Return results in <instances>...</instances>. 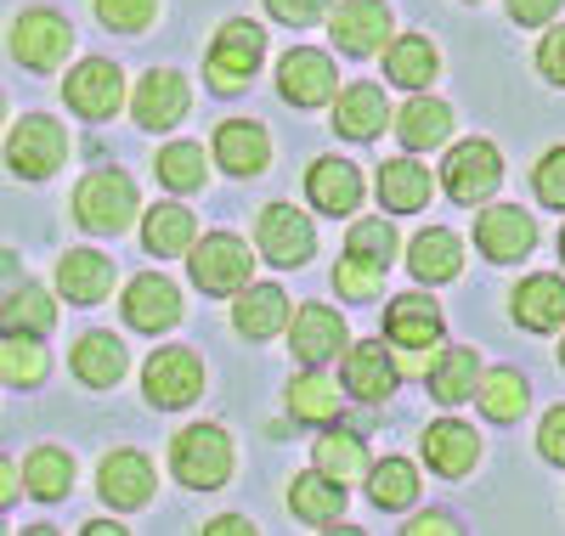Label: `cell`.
<instances>
[{"instance_id": "1", "label": "cell", "mask_w": 565, "mask_h": 536, "mask_svg": "<svg viewBox=\"0 0 565 536\" xmlns=\"http://www.w3.org/2000/svg\"><path fill=\"white\" fill-rule=\"evenodd\" d=\"M260 52H266V34H260L249 18H232V23H221V34H215V45H210L204 79H210L221 96L244 90V85L255 79V68H260Z\"/></svg>"}, {"instance_id": "2", "label": "cell", "mask_w": 565, "mask_h": 536, "mask_svg": "<svg viewBox=\"0 0 565 536\" xmlns=\"http://www.w3.org/2000/svg\"><path fill=\"white\" fill-rule=\"evenodd\" d=\"M170 458H175V480L193 485V492H215V485L232 474V441H226V429H215V424L181 429Z\"/></svg>"}, {"instance_id": "3", "label": "cell", "mask_w": 565, "mask_h": 536, "mask_svg": "<svg viewBox=\"0 0 565 536\" xmlns=\"http://www.w3.org/2000/svg\"><path fill=\"white\" fill-rule=\"evenodd\" d=\"M7 159H12V170H18L23 181H45V175H57V170H63V159H68V136H63L57 119L29 114V119H18L12 136H7Z\"/></svg>"}, {"instance_id": "4", "label": "cell", "mask_w": 565, "mask_h": 536, "mask_svg": "<svg viewBox=\"0 0 565 536\" xmlns=\"http://www.w3.org/2000/svg\"><path fill=\"white\" fill-rule=\"evenodd\" d=\"M74 215H79L85 232H125L130 215H136V186H130V175H119V170L85 175L79 192H74Z\"/></svg>"}, {"instance_id": "5", "label": "cell", "mask_w": 565, "mask_h": 536, "mask_svg": "<svg viewBox=\"0 0 565 536\" xmlns=\"http://www.w3.org/2000/svg\"><path fill=\"white\" fill-rule=\"evenodd\" d=\"M255 260H249V243L232 237V232H210L204 243H193V282L204 294H244Z\"/></svg>"}, {"instance_id": "6", "label": "cell", "mask_w": 565, "mask_h": 536, "mask_svg": "<svg viewBox=\"0 0 565 536\" xmlns=\"http://www.w3.org/2000/svg\"><path fill=\"white\" fill-rule=\"evenodd\" d=\"M141 389H148L153 407H193L204 389V362L193 351H153L148 373H141Z\"/></svg>"}, {"instance_id": "7", "label": "cell", "mask_w": 565, "mask_h": 536, "mask_svg": "<svg viewBox=\"0 0 565 536\" xmlns=\"http://www.w3.org/2000/svg\"><path fill=\"white\" fill-rule=\"evenodd\" d=\"M503 181V164H498V148L492 141H458L447 153V170H441V186L452 192L458 204H476V199H492Z\"/></svg>"}, {"instance_id": "8", "label": "cell", "mask_w": 565, "mask_h": 536, "mask_svg": "<svg viewBox=\"0 0 565 536\" xmlns=\"http://www.w3.org/2000/svg\"><path fill=\"white\" fill-rule=\"evenodd\" d=\"M255 232H260V255H266L271 266H282V271H289V266H306L311 249H317V232H311V221H306L295 204L260 210Z\"/></svg>"}, {"instance_id": "9", "label": "cell", "mask_w": 565, "mask_h": 536, "mask_svg": "<svg viewBox=\"0 0 565 536\" xmlns=\"http://www.w3.org/2000/svg\"><path fill=\"white\" fill-rule=\"evenodd\" d=\"M63 96H68V108L85 114V119H114L119 103H125V79H119V68L108 57H85L68 74V90Z\"/></svg>"}, {"instance_id": "10", "label": "cell", "mask_w": 565, "mask_h": 536, "mask_svg": "<svg viewBox=\"0 0 565 536\" xmlns=\"http://www.w3.org/2000/svg\"><path fill=\"white\" fill-rule=\"evenodd\" d=\"M328 29H334V45L345 57H373V52H385V40H391V7H380V0H345V7L328 18Z\"/></svg>"}, {"instance_id": "11", "label": "cell", "mask_w": 565, "mask_h": 536, "mask_svg": "<svg viewBox=\"0 0 565 536\" xmlns=\"http://www.w3.org/2000/svg\"><path fill=\"white\" fill-rule=\"evenodd\" d=\"M68 40H74V29L57 12H23L12 23V57L23 68H57L68 57Z\"/></svg>"}, {"instance_id": "12", "label": "cell", "mask_w": 565, "mask_h": 536, "mask_svg": "<svg viewBox=\"0 0 565 536\" xmlns=\"http://www.w3.org/2000/svg\"><path fill=\"white\" fill-rule=\"evenodd\" d=\"M334 57L328 52H311V45H300V52H289L282 57V68H277V90L289 96L295 108H317V103H328L334 96Z\"/></svg>"}, {"instance_id": "13", "label": "cell", "mask_w": 565, "mask_h": 536, "mask_svg": "<svg viewBox=\"0 0 565 536\" xmlns=\"http://www.w3.org/2000/svg\"><path fill=\"white\" fill-rule=\"evenodd\" d=\"M130 114H136L141 130H170V125H181V114H186V79L170 74V68L141 74V85H136V96H130Z\"/></svg>"}, {"instance_id": "14", "label": "cell", "mask_w": 565, "mask_h": 536, "mask_svg": "<svg viewBox=\"0 0 565 536\" xmlns=\"http://www.w3.org/2000/svg\"><path fill=\"white\" fill-rule=\"evenodd\" d=\"M476 243H481V255H487V260L509 266V260L532 255L537 226H532V215H526V210H509V204H498V210H487V215L476 221Z\"/></svg>"}, {"instance_id": "15", "label": "cell", "mask_w": 565, "mask_h": 536, "mask_svg": "<svg viewBox=\"0 0 565 536\" xmlns=\"http://www.w3.org/2000/svg\"><path fill=\"white\" fill-rule=\"evenodd\" d=\"M289 345H295V362L300 367H322L345 351V322L328 311V305H306L289 328Z\"/></svg>"}, {"instance_id": "16", "label": "cell", "mask_w": 565, "mask_h": 536, "mask_svg": "<svg viewBox=\"0 0 565 536\" xmlns=\"http://www.w3.org/2000/svg\"><path fill=\"white\" fill-rule=\"evenodd\" d=\"M125 322L141 328V333L175 328V322H181V294H175V282H164V277H136L130 294H125Z\"/></svg>"}, {"instance_id": "17", "label": "cell", "mask_w": 565, "mask_h": 536, "mask_svg": "<svg viewBox=\"0 0 565 536\" xmlns=\"http://www.w3.org/2000/svg\"><path fill=\"white\" fill-rule=\"evenodd\" d=\"M385 333L396 339L402 351H430L441 339V305L430 294H402L385 311Z\"/></svg>"}, {"instance_id": "18", "label": "cell", "mask_w": 565, "mask_h": 536, "mask_svg": "<svg viewBox=\"0 0 565 536\" xmlns=\"http://www.w3.org/2000/svg\"><path fill=\"white\" fill-rule=\"evenodd\" d=\"M306 192L322 215H351L362 204V175L351 159H317L311 175H306Z\"/></svg>"}, {"instance_id": "19", "label": "cell", "mask_w": 565, "mask_h": 536, "mask_svg": "<svg viewBox=\"0 0 565 536\" xmlns=\"http://www.w3.org/2000/svg\"><path fill=\"white\" fill-rule=\"evenodd\" d=\"M57 288H63L68 305H97V300H108V288H114L108 255H97V249H68L63 266H57Z\"/></svg>"}, {"instance_id": "20", "label": "cell", "mask_w": 565, "mask_h": 536, "mask_svg": "<svg viewBox=\"0 0 565 536\" xmlns=\"http://www.w3.org/2000/svg\"><path fill=\"white\" fill-rule=\"evenodd\" d=\"M424 458H430L436 474H463L481 458V435L469 424H458V418H441V424L424 429Z\"/></svg>"}, {"instance_id": "21", "label": "cell", "mask_w": 565, "mask_h": 536, "mask_svg": "<svg viewBox=\"0 0 565 536\" xmlns=\"http://www.w3.org/2000/svg\"><path fill=\"white\" fill-rule=\"evenodd\" d=\"M385 119H391V103H385L380 85H351V90H340L334 130H340L345 141H373V136L385 130Z\"/></svg>"}, {"instance_id": "22", "label": "cell", "mask_w": 565, "mask_h": 536, "mask_svg": "<svg viewBox=\"0 0 565 536\" xmlns=\"http://www.w3.org/2000/svg\"><path fill=\"white\" fill-rule=\"evenodd\" d=\"M97 485H103V503H114V508H141V503L153 497V463L141 458V452H114V458L103 463Z\"/></svg>"}, {"instance_id": "23", "label": "cell", "mask_w": 565, "mask_h": 536, "mask_svg": "<svg viewBox=\"0 0 565 536\" xmlns=\"http://www.w3.org/2000/svg\"><path fill=\"white\" fill-rule=\"evenodd\" d=\"M396 378H402V367L385 356L380 339H367V345H356L345 356V389H351L356 401H385L391 389H396Z\"/></svg>"}, {"instance_id": "24", "label": "cell", "mask_w": 565, "mask_h": 536, "mask_svg": "<svg viewBox=\"0 0 565 536\" xmlns=\"http://www.w3.org/2000/svg\"><path fill=\"white\" fill-rule=\"evenodd\" d=\"M215 159H221L226 175H255V170H266V159H271L266 130H260V125H244V119L221 125V130H215Z\"/></svg>"}, {"instance_id": "25", "label": "cell", "mask_w": 565, "mask_h": 536, "mask_svg": "<svg viewBox=\"0 0 565 536\" xmlns=\"http://www.w3.org/2000/svg\"><path fill=\"white\" fill-rule=\"evenodd\" d=\"M232 322H238L244 339H271L282 322H289V294H282L277 282H255V288H244V294H238Z\"/></svg>"}, {"instance_id": "26", "label": "cell", "mask_w": 565, "mask_h": 536, "mask_svg": "<svg viewBox=\"0 0 565 536\" xmlns=\"http://www.w3.org/2000/svg\"><path fill=\"white\" fill-rule=\"evenodd\" d=\"M373 192H380V204L391 215H413L430 204V170H418L413 159H391V164H380V186Z\"/></svg>"}, {"instance_id": "27", "label": "cell", "mask_w": 565, "mask_h": 536, "mask_svg": "<svg viewBox=\"0 0 565 536\" xmlns=\"http://www.w3.org/2000/svg\"><path fill=\"white\" fill-rule=\"evenodd\" d=\"M407 266H413L418 282H452L458 266H463V243L452 232H441V226L436 232H418L413 249H407Z\"/></svg>"}, {"instance_id": "28", "label": "cell", "mask_w": 565, "mask_h": 536, "mask_svg": "<svg viewBox=\"0 0 565 536\" xmlns=\"http://www.w3.org/2000/svg\"><path fill=\"white\" fill-rule=\"evenodd\" d=\"M514 317H521L532 333H548L565 322V282L559 277H526L514 288Z\"/></svg>"}, {"instance_id": "29", "label": "cell", "mask_w": 565, "mask_h": 536, "mask_svg": "<svg viewBox=\"0 0 565 536\" xmlns=\"http://www.w3.org/2000/svg\"><path fill=\"white\" fill-rule=\"evenodd\" d=\"M289 503H295V514L300 519H311V525H334L340 519V508H345V480H334V474H300L295 485H289Z\"/></svg>"}, {"instance_id": "30", "label": "cell", "mask_w": 565, "mask_h": 536, "mask_svg": "<svg viewBox=\"0 0 565 536\" xmlns=\"http://www.w3.org/2000/svg\"><path fill=\"white\" fill-rule=\"evenodd\" d=\"M74 373L90 384V389H108L125 378V345L114 333H85L74 345Z\"/></svg>"}, {"instance_id": "31", "label": "cell", "mask_w": 565, "mask_h": 536, "mask_svg": "<svg viewBox=\"0 0 565 536\" xmlns=\"http://www.w3.org/2000/svg\"><path fill=\"white\" fill-rule=\"evenodd\" d=\"M367 497L380 503L385 514H402L418 503V469L407 458H385V463H373L367 469Z\"/></svg>"}, {"instance_id": "32", "label": "cell", "mask_w": 565, "mask_h": 536, "mask_svg": "<svg viewBox=\"0 0 565 536\" xmlns=\"http://www.w3.org/2000/svg\"><path fill=\"white\" fill-rule=\"evenodd\" d=\"M396 130H402V148L430 153V148H441L447 130H452V108L447 103H430V96H418V103H407V114H402Z\"/></svg>"}, {"instance_id": "33", "label": "cell", "mask_w": 565, "mask_h": 536, "mask_svg": "<svg viewBox=\"0 0 565 536\" xmlns=\"http://www.w3.org/2000/svg\"><path fill=\"white\" fill-rule=\"evenodd\" d=\"M193 232H199V221L186 215L181 204H159L153 215H148V232H141V243H148V255H193Z\"/></svg>"}, {"instance_id": "34", "label": "cell", "mask_w": 565, "mask_h": 536, "mask_svg": "<svg viewBox=\"0 0 565 536\" xmlns=\"http://www.w3.org/2000/svg\"><path fill=\"white\" fill-rule=\"evenodd\" d=\"M289 407H295V418H311V424L340 418V384L328 378L322 367H306V373L289 384Z\"/></svg>"}, {"instance_id": "35", "label": "cell", "mask_w": 565, "mask_h": 536, "mask_svg": "<svg viewBox=\"0 0 565 536\" xmlns=\"http://www.w3.org/2000/svg\"><path fill=\"white\" fill-rule=\"evenodd\" d=\"M23 480H29V492H34L40 503H57L68 485H74V458L57 452V447H40V452H29Z\"/></svg>"}, {"instance_id": "36", "label": "cell", "mask_w": 565, "mask_h": 536, "mask_svg": "<svg viewBox=\"0 0 565 536\" xmlns=\"http://www.w3.org/2000/svg\"><path fill=\"white\" fill-rule=\"evenodd\" d=\"M385 74H391L396 85H407V90L430 85V79H436V45H430V40H418V34L396 40L391 52H385Z\"/></svg>"}, {"instance_id": "37", "label": "cell", "mask_w": 565, "mask_h": 536, "mask_svg": "<svg viewBox=\"0 0 565 536\" xmlns=\"http://www.w3.org/2000/svg\"><path fill=\"white\" fill-rule=\"evenodd\" d=\"M159 181H164L170 192H204L210 164H204L199 141H170V148L159 153Z\"/></svg>"}, {"instance_id": "38", "label": "cell", "mask_w": 565, "mask_h": 536, "mask_svg": "<svg viewBox=\"0 0 565 536\" xmlns=\"http://www.w3.org/2000/svg\"><path fill=\"white\" fill-rule=\"evenodd\" d=\"M481 362H476V351H447L441 362H436V373H430V396L441 401V407H458L463 396H476V373Z\"/></svg>"}, {"instance_id": "39", "label": "cell", "mask_w": 565, "mask_h": 536, "mask_svg": "<svg viewBox=\"0 0 565 536\" xmlns=\"http://www.w3.org/2000/svg\"><path fill=\"white\" fill-rule=\"evenodd\" d=\"M0 367H7V384H40L45 378V351L29 328H7L0 339Z\"/></svg>"}, {"instance_id": "40", "label": "cell", "mask_w": 565, "mask_h": 536, "mask_svg": "<svg viewBox=\"0 0 565 536\" xmlns=\"http://www.w3.org/2000/svg\"><path fill=\"white\" fill-rule=\"evenodd\" d=\"M385 271L391 266H380V260H362V255H340V266H334V282L340 288V300H356V305H367V300H380V288H385Z\"/></svg>"}, {"instance_id": "41", "label": "cell", "mask_w": 565, "mask_h": 536, "mask_svg": "<svg viewBox=\"0 0 565 536\" xmlns=\"http://www.w3.org/2000/svg\"><path fill=\"white\" fill-rule=\"evenodd\" d=\"M481 412L498 418V424H514V418L526 412V378L509 373V367L487 373V378H481Z\"/></svg>"}, {"instance_id": "42", "label": "cell", "mask_w": 565, "mask_h": 536, "mask_svg": "<svg viewBox=\"0 0 565 536\" xmlns=\"http://www.w3.org/2000/svg\"><path fill=\"white\" fill-rule=\"evenodd\" d=\"M311 458H317V469H322V474H334V480H345V485L367 474V452H362L356 435H322Z\"/></svg>"}, {"instance_id": "43", "label": "cell", "mask_w": 565, "mask_h": 536, "mask_svg": "<svg viewBox=\"0 0 565 536\" xmlns=\"http://www.w3.org/2000/svg\"><path fill=\"white\" fill-rule=\"evenodd\" d=\"M7 328H29V333H45L52 328V300L40 294V288H12L7 294Z\"/></svg>"}, {"instance_id": "44", "label": "cell", "mask_w": 565, "mask_h": 536, "mask_svg": "<svg viewBox=\"0 0 565 536\" xmlns=\"http://www.w3.org/2000/svg\"><path fill=\"white\" fill-rule=\"evenodd\" d=\"M345 249H351V255H362V260L391 266V260H396V232H391L385 221H356V226H351V237H345Z\"/></svg>"}, {"instance_id": "45", "label": "cell", "mask_w": 565, "mask_h": 536, "mask_svg": "<svg viewBox=\"0 0 565 536\" xmlns=\"http://www.w3.org/2000/svg\"><path fill=\"white\" fill-rule=\"evenodd\" d=\"M153 7L159 0H97V18L119 34H136V29H148L153 23Z\"/></svg>"}, {"instance_id": "46", "label": "cell", "mask_w": 565, "mask_h": 536, "mask_svg": "<svg viewBox=\"0 0 565 536\" xmlns=\"http://www.w3.org/2000/svg\"><path fill=\"white\" fill-rule=\"evenodd\" d=\"M537 199L548 210H565V148H554L543 164H537Z\"/></svg>"}, {"instance_id": "47", "label": "cell", "mask_w": 565, "mask_h": 536, "mask_svg": "<svg viewBox=\"0 0 565 536\" xmlns=\"http://www.w3.org/2000/svg\"><path fill=\"white\" fill-rule=\"evenodd\" d=\"M266 7H271V18H277V23L306 29V23H317V18L328 12V0H266Z\"/></svg>"}, {"instance_id": "48", "label": "cell", "mask_w": 565, "mask_h": 536, "mask_svg": "<svg viewBox=\"0 0 565 536\" xmlns=\"http://www.w3.org/2000/svg\"><path fill=\"white\" fill-rule=\"evenodd\" d=\"M537 68H543V79L565 85V29H554V34L537 45Z\"/></svg>"}, {"instance_id": "49", "label": "cell", "mask_w": 565, "mask_h": 536, "mask_svg": "<svg viewBox=\"0 0 565 536\" xmlns=\"http://www.w3.org/2000/svg\"><path fill=\"white\" fill-rule=\"evenodd\" d=\"M537 447H543V458H548V463H565V407H554V412L543 418Z\"/></svg>"}, {"instance_id": "50", "label": "cell", "mask_w": 565, "mask_h": 536, "mask_svg": "<svg viewBox=\"0 0 565 536\" xmlns=\"http://www.w3.org/2000/svg\"><path fill=\"white\" fill-rule=\"evenodd\" d=\"M559 12V0H509V18L514 23H548Z\"/></svg>"}, {"instance_id": "51", "label": "cell", "mask_w": 565, "mask_h": 536, "mask_svg": "<svg viewBox=\"0 0 565 536\" xmlns=\"http://www.w3.org/2000/svg\"><path fill=\"white\" fill-rule=\"evenodd\" d=\"M407 530H413V536H430V530H458V525H452L447 514H418V519H413Z\"/></svg>"}, {"instance_id": "52", "label": "cell", "mask_w": 565, "mask_h": 536, "mask_svg": "<svg viewBox=\"0 0 565 536\" xmlns=\"http://www.w3.org/2000/svg\"><path fill=\"white\" fill-rule=\"evenodd\" d=\"M90 536H119V519H97V525H85Z\"/></svg>"}, {"instance_id": "53", "label": "cell", "mask_w": 565, "mask_h": 536, "mask_svg": "<svg viewBox=\"0 0 565 536\" xmlns=\"http://www.w3.org/2000/svg\"><path fill=\"white\" fill-rule=\"evenodd\" d=\"M210 530H221V536H232V530H249V519H215Z\"/></svg>"}, {"instance_id": "54", "label": "cell", "mask_w": 565, "mask_h": 536, "mask_svg": "<svg viewBox=\"0 0 565 536\" xmlns=\"http://www.w3.org/2000/svg\"><path fill=\"white\" fill-rule=\"evenodd\" d=\"M559 255H565V232H559Z\"/></svg>"}, {"instance_id": "55", "label": "cell", "mask_w": 565, "mask_h": 536, "mask_svg": "<svg viewBox=\"0 0 565 536\" xmlns=\"http://www.w3.org/2000/svg\"><path fill=\"white\" fill-rule=\"evenodd\" d=\"M559 362H565V345H559Z\"/></svg>"}]
</instances>
